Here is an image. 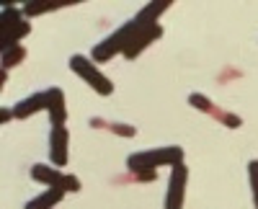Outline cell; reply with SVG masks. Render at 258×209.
I'll use <instances>...</instances> for the list:
<instances>
[{
    "label": "cell",
    "instance_id": "obj_1",
    "mask_svg": "<svg viewBox=\"0 0 258 209\" xmlns=\"http://www.w3.org/2000/svg\"><path fill=\"white\" fill-rule=\"evenodd\" d=\"M183 163V148L178 145H168V148H150V150H137L126 158V171L142 176V173H153L160 165H178Z\"/></svg>",
    "mask_w": 258,
    "mask_h": 209
},
{
    "label": "cell",
    "instance_id": "obj_2",
    "mask_svg": "<svg viewBox=\"0 0 258 209\" xmlns=\"http://www.w3.org/2000/svg\"><path fill=\"white\" fill-rule=\"evenodd\" d=\"M137 31H140V21L132 16L129 21H124L119 29H114L106 39L98 41V44L91 49V59L96 62V65H103V62L114 59L116 54H124V52L129 49V44L135 41Z\"/></svg>",
    "mask_w": 258,
    "mask_h": 209
},
{
    "label": "cell",
    "instance_id": "obj_3",
    "mask_svg": "<svg viewBox=\"0 0 258 209\" xmlns=\"http://www.w3.org/2000/svg\"><path fill=\"white\" fill-rule=\"evenodd\" d=\"M31 34V24L21 8H13L11 3L0 6V52H8L21 44V39Z\"/></svg>",
    "mask_w": 258,
    "mask_h": 209
},
{
    "label": "cell",
    "instance_id": "obj_4",
    "mask_svg": "<svg viewBox=\"0 0 258 209\" xmlns=\"http://www.w3.org/2000/svg\"><path fill=\"white\" fill-rule=\"evenodd\" d=\"M70 70H73L83 83H88V88H91L93 93H98V96H103V98H109V96L114 93V83L98 70V65H96L91 57L73 54V57H70Z\"/></svg>",
    "mask_w": 258,
    "mask_h": 209
},
{
    "label": "cell",
    "instance_id": "obj_5",
    "mask_svg": "<svg viewBox=\"0 0 258 209\" xmlns=\"http://www.w3.org/2000/svg\"><path fill=\"white\" fill-rule=\"evenodd\" d=\"M29 176H31L34 183H41V186H47V189H62V191H68V194H78L83 189V183H80L78 176L64 173V171L54 168V165H47V163L31 165Z\"/></svg>",
    "mask_w": 258,
    "mask_h": 209
},
{
    "label": "cell",
    "instance_id": "obj_6",
    "mask_svg": "<svg viewBox=\"0 0 258 209\" xmlns=\"http://www.w3.org/2000/svg\"><path fill=\"white\" fill-rule=\"evenodd\" d=\"M186 186H188V165L178 163V165L170 168L163 209H183V204H186Z\"/></svg>",
    "mask_w": 258,
    "mask_h": 209
},
{
    "label": "cell",
    "instance_id": "obj_7",
    "mask_svg": "<svg viewBox=\"0 0 258 209\" xmlns=\"http://www.w3.org/2000/svg\"><path fill=\"white\" fill-rule=\"evenodd\" d=\"M70 132L68 127H52L49 129V165L54 168H64L70 163Z\"/></svg>",
    "mask_w": 258,
    "mask_h": 209
},
{
    "label": "cell",
    "instance_id": "obj_8",
    "mask_svg": "<svg viewBox=\"0 0 258 209\" xmlns=\"http://www.w3.org/2000/svg\"><path fill=\"white\" fill-rule=\"evenodd\" d=\"M188 103H191L197 111L209 114V116H214L217 121H222L225 127H230V129H238L240 124H243L240 116H235V114H230V111H220V106H214V103L209 101V96H204V93H191V96H188Z\"/></svg>",
    "mask_w": 258,
    "mask_h": 209
},
{
    "label": "cell",
    "instance_id": "obj_9",
    "mask_svg": "<svg viewBox=\"0 0 258 209\" xmlns=\"http://www.w3.org/2000/svg\"><path fill=\"white\" fill-rule=\"evenodd\" d=\"M135 18H137V16H135ZM137 21H140V18H137ZM160 36H163V26H160V24L147 26V24H142V21H140V31H137L135 41L129 44V49L124 52V57H126V59H137L150 44H155Z\"/></svg>",
    "mask_w": 258,
    "mask_h": 209
},
{
    "label": "cell",
    "instance_id": "obj_10",
    "mask_svg": "<svg viewBox=\"0 0 258 209\" xmlns=\"http://www.w3.org/2000/svg\"><path fill=\"white\" fill-rule=\"evenodd\" d=\"M47 116L52 127H64L68 121V101L62 88H47Z\"/></svg>",
    "mask_w": 258,
    "mask_h": 209
},
{
    "label": "cell",
    "instance_id": "obj_11",
    "mask_svg": "<svg viewBox=\"0 0 258 209\" xmlns=\"http://www.w3.org/2000/svg\"><path fill=\"white\" fill-rule=\"evenodd\" d=\"M39 111H47V91H39V93H31L26 98H21L16 106H13V116L18 121H24V119H31L34 114Z\"/></svg>",
    "mask_w": 258,
    "mask_h": 209
},
{
    "label": "cell",
    "instance_id": "obj_12",
    "mask_svg": "<svg viewBox=\"0 0 258 209\" xmlns=\"http://www.w3.org/2000/svg\"><path fill=\"white\" fill-rule=\"evenodd\" d=\"M64 6H78V0H34V3H26L24 8V16L26 18H34V16H44V13H52V11H59Z\"/></svg>",
    "mask_w": 258,
    "mask_h": 209
},
{
    "label": "cell",
    "instance_id": "obj_13",
    "mask_svg": "<svg viewBox=\"0 0 258 209\" xmlns=\"http://www.w3.org/2000/svg\"><path fill=\"white\" fill-rule=\"evenodd\" d=\"M173 6V0H153V3H147V6H142L135 16L142 21V24H147V26H153V24H160V16Z\"/></svg>",
    "mask_w": 258,
    "mask_h": 209
},
{
    "label": "cell",
    "instance_id": "obj_14",
    "mask_svg": "<svg viewBox=\"0 0 258 209\" xmlns=\"http://www.w3.org/2000/svg\"><path fill=\"white\" fill-rule=\"evenodd\" d=\"M64 196H68V191H62V189H47V191L36 194L34 199H29L24 209H54Z\"/></svg>",
    "mask_w": 258,
    "mask_h": 209
},
{
    "label": "cell",
    "instance_id": "obj_15",
    "mask_svg": "<svg viewBox=\"0 0 258 209\" xmlns=\"http://www.w3.org/2000/svg\"><path fill=\"white\" fill-rule=\"evenodd\" d=\"M24 59H26V49L18 44V47H13V49L3 52V59H0V65H3V70H11V67L21 65Z\"/></svg>",
    "mask_w": 258,
    "mask_h": 209
},
{
    "label": "cell",
    "instance_id": "obj_16",
    "mask_svg": "<svg viewBox=\"0 0 258 209\" xmlns=\"http://www.w3.org/2000/svg\"><path fill=\"white\" fill-rule=\"evenodd\" d=\"M248 183L253 191V209H258V160L248 163Z\"/></svg>",
    "mask_w": 258,
    "mask_h": 209
},
{
    "label": "cell",
    "instance_id": "obj_17",
    "mask_svg": "<svg viewBox=\"0 0 258 209\" xmlns=\"http://www.w3.org/2000/svg\"><path fill=\"white\" fill-rule=\"evenodd\" d=\"M11 119H16L13 116V106H0V124H8Z\"/></svg>",
    "mask_w": 258,
    "mask_h": 209
}]
</instances>
